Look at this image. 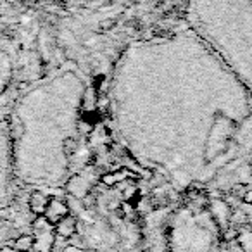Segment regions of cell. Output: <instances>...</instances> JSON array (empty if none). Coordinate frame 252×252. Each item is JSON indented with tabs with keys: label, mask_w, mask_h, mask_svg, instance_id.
Here are the masks:
<instances>
[{
	"label": "cell",
	"mask_w": 252,
	"mask_h": 252,
	"mask_svg": "<svg viewBox=\"0 0 252 252\" xmlns=\"http://www.w3.org/2000/svg\"><path fill=\"white\" fill-rule=\"evenodd\" d=\"M33 237H35V249L38 252H52L56 242V230L54 224L49 223L43 216H36L33 221Z\"/></svg>",
	"instance_id": "cell-1"
},
{
	"label": "cell",
	"mask_w": 252,
	"mask_h": 252,
	"mask_svg": "<svg viewBox=\"0 0 252 252\" xmlns=\"http://www.w3.org/2000/svg\"><path fill=\"white\" fill-rule=\"evenodd\" d=\"M67 214H69V206H67L66 200L59 199V197H50L45 213H43V218H45L49 223L56 224V223H59L63 218H66Z\"/></svg>",
	"instance_id": "cell-2"
},
{
	"label": "cell",
	"mask_w": 252,
	"mask_h": 252,
	"mask_svg": "<svg viewBox=\"0 0 252 252\" xmlns=\"http://www.w3.org/2000/svg\"><path fill=\"white\" fill-rule=\"evenodd\" d=\"M66 189H67V192H69L71 195L78 197V199H85V197L90 193L92 185L83 175H74L73 178L67 182Z\"/></svg>",
	"instance_id": "cell-3"
},
{
	"label": "cell",
	"mask_w": 252,
	"mask_h": 252,
	"mask_svg": "<svg viewBox=\"0 0 252 252\" xmlns=\"http://www.w3.org/2000/svg\"><path fill=\"white\" fill-rule=\"evenodd\" d=\"M54 230H56V235L59 238H64V240H69L71 237H74L78 231V221L74 216L67 214L66 218L59 221V223L54 224Z\"/></svg>",
	"instance_id": "cell-4"
},
{
	"label": "cell",
	"mask_w": 252,
	"mask_h": 252,
	"mask_svg": "<svg viewBox=\"0 0 252 252\" xmlns=\"http://www.w3.org/2000/svg\"><path fill=\"white\" fill-rule=\"evenodd\" d=\"M49 200H50V197L47 195V193L40 192V190H35V192H32V195H30V199H28L30 211H32L35 216H43Z\"/></svg>",
	"instance_id": "cell-5"
},
{
	"label": "cell",
	"mask_w": 252,
	"mask_h": 252,
	"mask_svg": "<svg viewBox=\"0 0 252 252\" xmlns=\"http://www.w3.org/2000/svg\"><path fill=\"white\" fill-rule=\"evenodd\" d=\"M16 251L19 252H28V251H33L35 249V237L33 235H19L16 240H12V245Z\"/></svg>",
	"instance_id": "cell-6"
},
{
	"label": "cell",
	"mask_w": 252,
	"mask_h": 252,
	"mask_svg": "<svg viewBox=\"0 0 252 252\" xmlns=\"http://www.w3.org/2000/svg\"><path fill=\"white\" fill-rule=\"evenodd\" d=\"M130 173L125 171V169H119L118 173H109V175H104L100 178V182L104 183V185L107 187H112V185H118V183L121 182H128V178H130Z\"/></svg>",
	"instance_id": "cell-7"
},
{
	"label": "cell",
	"mask_w": 252,
	"mask_h": 252,
	"mask_svg": "<svg viewBox=\"0 0 252 252\" xmlns=\"http://www.w3.org/2000/svg\"><path fill=\"white\" fill-rule=\"evenodd\" d=\"M237 244L242 247V251H252V230L251 228H245V230L238 231Z\"/></svg>",
	"instance_id": "cell-8"
},
{
	"label": "cell",
	"mask_w": 252,
	"mask_h": 252,
	"mask_svg": "<svg viewBox=\"0 0 252 252\" xmlns=\"http://www.w3.org/2000/svg\"><path fill=\"white\" fill-rule=\"evenodd\" d=\"M95 107H97V92H95V88H90V90L85 92L83 109L85 112H94Z\"/></svg>",
	"instance_id": "cell-9"
},
{
	"label": "cell",
	"mask_w": 252,
	"mask_h": 252,
	"mask_svg": "<svg viewBox=\"0 0 252 252\" xmlns=\"http://www.w3.org/2000/svg\"><path fill=\"white\" fill-rule=\"evenodd\" d=\"M11 135H12V138H14V140H19V138L25 135V125H23V121L18 118V116H12Z\"/></svg>",
	"instance_id": "cell-10"
},
{
	"label": "cell",
	"mask_w": 252,
	"mask_h": 252,
	"mask_svg": "<svg viewBox=\"0 0 252 252\" xmlns=\"http://www.w3.org/2000/svg\"><path fill=\"white\" fill-rule=\"evenodd\" d=\"M63 151H64V154H66L67 158H71L73 154H76V151H78V140H76V138H73V137L66 138V140H64V144H63Z\"/></svg>",
	"instance_id": "cell-11"
},
{
	"label": "cell",
	"mask_w": 252,
	"mask_h": 252,
	"mask_svg": "<svg viewBox=\"0 0 252 252\" xmlns=\"http://www.w3.org/2000/svg\"><path fill=\"white\" fill-rule=\"evenodd\" d=\"M116 25H118L116 18H105L98 23V32H111V30L116 28Z\"/></svg>",
	"instance_id": "cell-12"
},
{
	"label": "cell",
	"mask_w": 252,
	"mask_h": 252,
	"mask_svg": "<svg viewBox=\"0 0 252 252\" xmlns=\"http://www.w3.org/2000/svg\"><path fill=\"white\" fill-rule=\"evenodd\" d=\"M61 252H97V251H94V249H85V247H74V245H67V247H64Z\"/></svg>",
	"instance_id": "cell-13"
},
{
	"label": "cell",
	"mask_w": 252,
	"mask_h": 252,
	"mask_svg": "<svg viewBox=\"0 0 252 252\" xmlns=\"http://www.w3.org/2000/svg\"><path fill=\"white\" fill-rule=\"evenodd\" d=\"M237 235H238V230H237V228H230V230L224 231V240H226V242L237 240Z\"/></svg>",
	"instance_id": "cell-14"
},
{
	"label": "cell",
	"mask_w": 252,
	"mask_h": 252,
	"mask_svg": "<svg viewBox=\"0 0 252 252\" xmlns=\"http://www.w3.org/2000/svg\"><path fill=\"white\" fill-rule=\"evenodd\" d=\"M242 200H244V204H252V189L245 190L244 195H242Z\"/></svg>",
	"instance_id": "cell-15"
},
{
	"label": "cell",
	"mask_w": 252,
	"mask_h": 252,
	"mask_svg": "<svg viewBox=\"0 0 252 252\" xmlns=\"http://www.w3.org/2000/svg\"><path fill=\"white\" fill-rule=\"evenodd\" d=\"M0 252H19V251H16L14 247H11V245H7V247H2V249H0Z\"/></svg>",
	"instance_id": "cell-16"
},
{
	"label": "cell",
	"mask_w": 252,
	"mask_h": 252,
	"mask_svg": "<svg viewBox=\"0 0 252 252\" xmlns=\"http://www.w3.org/2000/svg\"><path fill=\"white\" fill-rule=\"evenodd\" d=\"M28 252H38V251H28Z\"/></svg>",
	"instance_id": "cell-17"
},
{
	"label": "cell",
	"mask_w": 252,
	"mask_h": 252,
	"mask_svg": "<svg viewBox=\"0 0 252 252\" xmlns=\"http://www.w3.org/2000/svg\"><path fill=\"white\" fill-rule=\"evenodd\" d=\"M244 252H252V251H244Z\"/></svg>",
	"instance_id": "cell-18"
}]
</instances>
